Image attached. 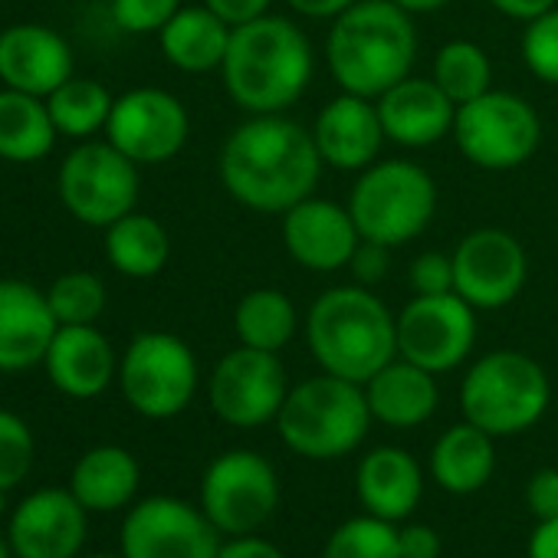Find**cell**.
Returning a JSON list of instances; mask_svg holds the SVG:
<instances>
[{"instance_id":"cell-1","label":"cell","mask_w":558,"mask_h":558,"mask_svg":"<svg viewBox=\"0 0 558 558\" xmlns=\"http://www.w3.org/2000/svg\"><path fill=\"white\" fill-rule=\"evenodd\" d=\"M323 168L326 161L313 129L283 112L250 116L227 135L220 151V181L227 194L256 214L283 217L319 187Z\"/></svg>"},{"instance_id":"cell-2","label":"cell","mask_w":558,"mask_h":558,"mask_svg":"<svg viewBox=\"0 0 558 558\" xmlns=\"http://www.w3.org/2000/svg\"><path fill=\"white\" fill-rule=\"evenodd\" d=\"M316 73V53L300 24L279 14L233 27L220 66L227 96L250 116L287 112L303 99Z\"/></svg>"},{"instance_id":"cell-3","label":"cell","mask_w":558,"mask_h":558,"mask_svg":"<svg viewBox=\"0 0 558 558\" xmlns=\"http://www.w3.org/2000/svg\"><path fill=\"white\" fill-rule=\"evenodd\" d=\"M417 60L414 17L391 0H359L332 21L326 63L342 93L378 99L411 76Z\"/></svg>"},{"instance_id":"cell-4","label":"cell","mask_w":558,"mask_h":558,"mask_svg":"<svg viewBox=\"0 0 558 558\" xmlns=\"http://www.w3.org/2000/svg\"><path fill=\"white\" fill-rule=\"evenodd\" d=\"M306 345L323 372L365 385L398 359V316L372 287H332L306 313Z\"/></svg>"},{"instance_id":"cell-5","label":"cell","mask_w":558,"mask_h":558,"mask_svg":"<svg viewBox=\"0 0 558 558\" xmlns=\"http://www.w3.org/2000/svg\"><path fill=\"white\" fill-rule=\"evenodd\" d=\"M372 421L365 385L323 372L290 388L276 430L293 453L306 460H339L362 447Z\"/></svg>"},{"instance_id":"cell-6","label":"cell","mask_w":558,"mask_h":558,"mask_svg":"<svg viewBox=\"0 0 558 558\" xmlns=\"http://www.w3.org/2000/svg\"><path fill=\"white\" fill-rule=\"evenodd\" d=\"M551 401L545 368L512 349L476 359L460 385L463 421L493 437H512L542 421Z\"/></svg>"},{"instance_id":"cell-7","label":"cell","mask_w":558,"mask_h":558,"mask_svg":"<svg viewBox=\"0 0 558 558\" xmlns=\"http://www.w3.org/2000/svg\"><path fill=\"white\" fill-rule=\"evenodd\" d=\"M349 210L365 240L404 246L430 227L437 214V184L417 161H375L359 174Z\"/></svg>"},{"instance_id":"cell-8","label":"cell","mask_w":558,"mask_h":558,"mask_svg":"<svg viewBox=\"0 0 558 558\" xmlns=\"http://www.w3.org/2000/svg\"><path fill=\"white\" fill-rule=\"evenodd\" d=\"M450 135L470 165L483 171H512L535 155L542 142V122L529 99L489 89L457 106Z\"/></svg>"},{"instance_id":"cell-9","label":"cell","mask_w":558,"mask_h":558,"mask_svg":"<svg viewBox=\"0 0 558 558\" xmlns=\"http://www.w3.org/2000/svg\"><path fill=\"white\" fill-rule=\"evenodd\" d=\"M125 401L151 421L178 417L197 391V359L171 332H142L122 355L119 368Z\"/></svg>"},{"instance_id":"cell-10","label":"cell","mask_w":558,"mask_h":558,"mask_svg":"<svg viewBox=\"0 0 558 558\" xmlns=\"http://www.w3.org/2000/svg\"><path fill=\"white\" fill-rule=\"evenodd\" d=\"M57 187L76 220L109 227L138 204V165L112 142H86L60 165Z\"/></svg>"},{"instance_id":"cell-11","label":"cell","mask_w":558,"mask_h":558,"mask_svg":"<svg viewBox=\"0 0 558 558\" xmlns=\"http://www.w3.org/2000/svg\"><path fill=\"white\" fill-rule=\"evenodd\" d=\"M279 480L266 457L253 450L220 453L201 480V509L227 535H250L272 519Z\"/></svg>"},{"instance_id":"cell-12","label":"cell","mask_w":558,"mask_h":558,"mask_svg":"<svg viewBox=\"0 0 558 558\" xmlns=\"http://www.w3.org/2000/svg\"><path fill=\"white\" fill-rule=\"evenodd\" d=\"M287 395H290V378L279 355L250 345L227 352L217 362L207 385L214 414L240 430H253L276 421Z\"/></svg>"},{"instance_id":"cell-13","label":"cell","mask_w":558,"mask_h":558,"mask_svg":"<svg viewBox=\"0 0 558 558\" xmlns=\"http://www.w3.org/2000/svg\"><path fill=\"white\" fill-rule=\"evenodd\" d=\"M453 256V293L476 313H493L519 300L529 279L525 246L499 227L466 233Z\"/></svg>"},{"instance_id":"cell-14","label":"cell","mask_w":558,"mask_h":558,"mask_svg":"<svg viewBox=\"0 0 558 558\" xmlns=\"http://www.w3.org/2000/svg\"><path fill=\"white\" fill-rule=\"evenodd\" d=\"M476 332V310L457 293L414 296L398 313V355L444 375L470 359Z\"/></svg>"},{"instance_id":"cell-15","label":"cell","mask_w":558,"mask_h":558,"mask_svg":"<svg viewBox=\"0 0 558 558\" xmlns=\"http://www.w3.org/2000/svg\"><path fill=\"white\" fill-rule=\"evenodd\" d=\"M220 545L207 512L174 496H151L122 522L125 558H217Z\"/></svg>"},{"instance_id":"cell-16","label":"cell","mask_w":558,"mask_h":558,"mask_svg":"<svg viewBox=\"0 0 558 558\" xmlns=\"http://www.w3.org/2000/svg\"><path fill=\"white\" fill-rule=\"evenodd\" d=\"M106 135L135 165H161L184 148L191 119L178 96L148 86L112 102Z\"/></svg>"},{"instance_id":"cell-17","label":"cell","mask_w":558,"mask_h":558,"mask_svg":"<svg viewBox=\"0 0 558 558\" xmlns=\"http://www.w3.org/2000/svg\"><path fill=\"white\" fill-rule=\"evenodd\" d=\"M283 246L287 253L310 272H336L345 269L355 246L362 243V233L355 227V217L349 204L316 197L310 194L296 207L283 214Z\"/></svg>"},{"instance_id":"cell-18","label":"cell","mask_w":558,"mask_h":558,"mask_svg":"<svg viewBox=\"0 0 558 558\" xmlns=\"http://www.w3.org/2000/svg\"><path fill=\"white\" fill-rule=\"evenodd\" d=\"M8 542L17 558H76L86 542V506L73 489H37L14 509Z\"/></svg>"},{"instance_id":"cell-19","label":"cell","mask_w":558,"mask_h":558,"mask_svg":"<svg viewBox=\"0 0 558 558\" xmlns=\"http://www.w3.org/2000/svg\"><path fill=\"white\" fill-rule=\"evenodd\" d=\"M313 138L329 168L355 171V174L375 165L381 145L388 142L381 129L378 102L355 93H339L323 106L313 125Z\"/></svg>"},{"instance_id":"cell-20","label":"cell","mask_w":558,"mask_h":558,"mask_svg":"<svg viewBox=\"0 0 558 558\" xmlns=\"http://www.w3.org/2000/svg\"><path fill=\"white\" fill-rule=\"evenodd\" d=\"M385 138L401 148H430L453 132L457 106L444 96L434 80L404 76L378 99Z\"/></svg>"},{"instance_id":"cell-21","label":"cell","mask_w":558,"mask_h":558,"mask_svg":"<svg viewBox=\"0 0 558 558\" xmlns=\"http://www.w3.org/2000/svg\"><path fill=\"white\" fill-rule=\"evenodd\" d=\"M73 80V53L66 40L40 24H17L0 34V83L17 93L50 96Z\"/></svg>"},{"instance_id":"cell-22","label":"cell","mask_w":558,"mask_h":558,"mask_svg":"<svg viewBox=\"0 0 558 558\" xmlns=\"http://www.w3.org/2000/svg\"><path fill=\"white\" fill-rule=\"evenodd\" d=\"M60 323L47 293L21 279H0V372H27L50 352Z\"/></svg>"},{"instance_id":"cell-23","label":"cell","mask_w":558,"mask_h":558,"mask_svg":"<svg viewBox=\"0 0 558 558\" xmlns=\"http://www.w3.org/2000/svg\"><path fill=\"white\" fill-rule=\"evenodd\" d=\"M50 381L70 398H96L116 378V352L96 326H60L47 352Z\"/></svg>"},{"instance_id":"cell-24","label":"cell","mask_w":558,"mask_h":558,"mask_svg":"<svg viewBox=\"0 0 558 558\" xmlns=\"http://www.w3.org/2000/svg\"><path fill=\"white\" fill-rule=\"evenodd\" d=\"M355 489L365 512L401 522L408 519L421 496H424V473L421 463L401 447H375L362 457L355 473Z\"/></svg>"},{"instance_id":"cell-25","label":"cell","mask_w":558,"mask_h":558,"mask_svg":"<svg viewBox=\"0 0 558 558\" xmlns=\"http://www.w3.org/2000/svg\"><path fill=\"white\" fill-rule=\"evenodd\" d=\"M437 375L408 362V359H391L378 375L365 381V398L372 408V417L381 421L385 427L411 430L424 421L434 417L440 404L437 391Z\"/></svg>"},{"instance_id":"cell-26","label":"cell","mask_w":558,"mask_h":558,"mask_svg":"<svg viewBox=\"0 0 558 558\" xmlns=\"http://www.w3.org/2000/svg\"><path fill=\"white\" fill-rule=\"evenodd\" d=\"M493 470H496L493 434L480 430L470 421L447 427L430 450V473L437 486L453 496H470L483 489Z\"/></svg>"},{"instance_id":"cell-27","label":"cell","mask_w":558,"mask_h":558,"mask_svg":"<svg viewBox=\"0 0 558 558\" xmlns=\"http://www.w3.org/2000/svg\"><path fill=\"white\" fill-rule=\"evenodd\" d=\"M233 27L210 8H181L158 34L165 60L181 73H210L223 66Z\"/></svg>"},{"instance_id":"cell-28","label":"cell","mask_w":558,"mask_h":558,"mask_svg":"<svg viewBox=\"0 0 558 558\" xmlns=\"http://www.w3.org/2000/svg\"><path fill=\"white\" fill-rule=\"evenodd\" d=\"M138 460L122 447H96L80 457L73 470V496L93 512H112L132 502L138 489Z\"/></svg>"},{"instance_id":"cell-29","label":"cell","mask_w":558,"mask_h":558,"mask_svg":"<svg viewBox=\"0 0 558 558\" xmlns=\"http://www.w3.org/2000/svg\"><path fill=\"white\" fill-rule=\"evenodd\" d=\"M106 256L129 279H151L168 266V230L148 214H125L106 227Z\"/></svg>"},{"instance_id":"cell-30","label":"cell","mask_w":558,"mask_h":558,"mask_svg":"<svg viewBox=\"0 0 558 558\" xmlns=\"http://www.w3.org/2000/svg\"><path fill=\"white\" fill-rule=\"evenodd\" d=\"M233 332L240 345L279 355L300 332L296 303L283 290H272V287L250 290L233 310Z\"/></svg>"},{"instance_id":"cell-31","label":"cell","mask_w":558,"mask_h":558,"mask_svg":"<svg viewBox=\"0 0 558 558\" xmlns=\"http://www.w3.org/2000/svg\"><path fill=\"white\" fill-rule=\"evenodd\" d=\"M57 142V125L40 96L4 89L0 93V158L40 161Z\"/></svg>"},{"instance_id":"cell-32","label":"cell","mask_w":558,"mask_h":558,"mask_svg":"<svg viewBox=\"0 0 558 558\" xmlns=\"http://www.w3.org/2000/svg\"><path fill=\"white\" fill-rule=\"evenodd\" d=\"M112 102L116 99L109 96V89L96 80H66L47 96V109L57 132L70 138H89L93 132L106 129Z\"/></svg>"},{"instance_id":"cell-33","label":"cell","mask_w":558,"mask_h":558,"mask_svg":"<svg viewBox=\"0 0 558 558\" xmlns=\"http://www.w3.org/2000/svg\"><path fill=\"white\" fill-rule=\"evenodd\" d=\"M430 80L444 89L453 106H463L493 89V63L473 40H450L434 57Z\"/></svg>"},{"instance_id":"cell-34","label":"cell","mask_w":558,"mask_h":558,"mask_svg":"<svg viewBox=\"0 0 558 558\" xmlns=\"http://www.w3.org/2000/svg\"><path fill=\"white\" fill-rule=\"evenodd\" d=\"M323 558H401L398 529L372 512L349 519L329 535Z\"/></svg>"},{"instance_id":"cell-35","label":"cell","mask_w":558,"mask_h":558,"mask_svg":"<svg viewBox=\"0 0 558 558\" xmlns=\"http://www.w3.org/2000/svg\"><path fill=\"white\" fill-rule=\"evenodd\" d=\"M47 303L60 326H93L106 310V287L96 272H66L47 290Z\"/></svg>"},{"instance_id":"cell-36","label":"cell","mask_w":558,"mask_h":558,"mask_svg":"<svg viewBox=\"0 0 558 558\" xmlns=\"http://www.w3.org/2000/svg\"><path fill=\"white\" fill-rule=\"evenodd\" d=\"M522 60L535 80L558 86V8H551L548 14L525 24Z\"/></svg>"},{"instance_id":"cell-37","label":"cell","mask_w":558,"mask_h":558,"mask_svg":"<svg viewBox=\"0 0 558 558\" xmlns=\"http://www.w3.org/2000/svg\"><path fill=\"white\" fill-rule=\"evenodd\" d=\"M34 466V434L31 427L0 408V489H14Z\"/></svg>"},{"instance_id":"cell-38","label":"cell","mask_w":558,"mask_h":558,"mask_svg":"<svg viewBox=\"0 0 558 558\" xmlns=\"http://www.w3.org/2000/svg\"><path fill=\"white\" fill-rule=\"evenodd\" d=\"M181 0H112V17L125 34H161Z\"/></svg>"},{"instance_id":"cell-39","label":"cell","mask_w":558,"mask_h":558,"mask_svg":"<svg viewBox=\"0 0 558 558\" xmlns=\"http://www.w3.org/2000/svg\"><path fill=\"white\" fill-rule=\"evenodd\" d=\"M408 283L414 290V296H444L453 293V256L427 250L421 256H414L411 269H408Z\"/></svg>"},{"instance_id":"cell-40","label":"cell","mask_w":558,"mask_h":558,"mask_svg":"<svg viewBox=\"0 0 558 558\" xmlns=\"http://www.w3.org/2000/svg\"><path fill=\"white\" fill-rule=\"evenodd\" d=\"M391 250L388 243H378V240H365L355 246L352 259H349V269L355 276L359 287H378L381 279L388 276V266H391Z\"/></svg>"},{"instance_id":"cell-41","label":"cell","mask_w":558,"mask_h":558,"mask_svg":"<svg viewBox=\"0 0 558 558\" xmlns=\"http://www.w3.org/2000/svg\"><path fill=\"white\" fill-rule=\"evenodd\" d=\"M525 502L538 522L558 519V470H538L525 483Z\"/></svg>"},{"instance_id":"cell-42","label":"cell","mask_w":558,"mask_h":558,"mask_svg":"<svg viewBox=\"0 0 558 558\" xmlns=\"http://www.w3.org/2000/svg\"><path fill=\"white\" fill-rule=\"evenodd\" d=\"M398 548L401 558H440V535L437 529L424 525V522H411L404 529H398Z\"/></svg>"},{"instance_id":"cell-43","label":"cell","mask_w":558,"mask_h":558,"mask_svg":"<svg viewBox=\"0 0 558 558\" xmlns=\"http://www.w3.org/2000/svg\"><path fill=\"white\" fill-rule=\"evenodd\" d=\"M204 8H210L223 24L230 27H243L256 17H266L272 0H204Z\"/></svg>"},{"instance_id":"cell-44","label":"cell","mask_w":558,"mask_h":558,"mask_svg":"<svg viewBox=\"0 0 558 558\" xmlns=\"http://www.w3.org/2000/svg\"><path fill=\"white\" fill-rule=\"evenodd\" d=\"M217 558H287V555L279 551L272 542H266L256 532H250V535H233L230 542H223Z\"/></svg>"},{"instance_id":"cell-45","label":"cell","mask_w":558,"mask_h":558,"mask_svg":"<svg viewBox=\"0 0 558 558\" xmlns=\"http://www.w3.org/2000/svg\"><path fill=\"white\" fill-rule=\"evenodd\" d=\"M489 4L509 17V21H519V24H529L542 14H548L551 8H558V0H489Z\"/></svg>"},{"instance_id":"cell-46","label":"cell","mask_w":558,"mask_h":558,"mask_svg":"<svg viewBox=\"0 0 558 558\" xmlns=\"http://www.w3.org/2000/svg\"><path fill=\"white\" fill-rule=\"evenodd\" d=\"M287 4H290L300 17H310V21H336V17H342L352 4H359V0H287Z\"/></svg>"},{"instance_id":"cell-47","label":"cell","mask_w":558,"mask_h":558,"mask_svg":"<svg viewBox=\"0 0 558 558\" xmlns=\"http://www.w3.org/2000/svg\"><path fill=\"white\" fill-rule=\"evenodd\" d=\"M529 558H558V519L535 525L529 538Z\"/></svg>"},{"instance_id":"cell-48","label":"cell","mask_w":558,"mask_h":558,"mask_svg":"<svg viewBox=\"0 0 558 558\" xmlns=\"http://www.w3.org/2000/svg\"><path fill=\"white\" fill-rule=\"evenodd\" d=\"M391 4H398L401 11H408L411 17H417V14H437V11H444L450 0H391Z\"/></svg>"},{"instance_id":"cell-49","label":"cell","mask_w":558,"mask_h":558,"mask_svg":"<svg viewBox=\"0 0 558 558\" xmlns=\"http://www.w3.org/2000/svg\"><path fill=\"white\" fill-rule=\"evenodd\" d=\"M11 542H4V535H0V558H11Z\"/></svg>"},{"instance_id":"cell-50","label":"cell","mask_w":558,"mask_h":558,"mask_svg":"<svg viewBox=\"0 0 558 558\" xmlns=\"http://www.w3.org/2000/svg\"><path fill=\"white\" fill-rule=\"evenodd\" d=\"M8 512V489H0V515Z\"/></svg>"},{"instance_id":"cell-51","label":"cell","mask_w":558,"mask_h":558,"mask_svg":"<svg viewBox=\"0 0 558 558\" xmlns=\"http://www.w3.org/2000/svg\"><path fill=\"white\" fill-rule=\"evenodd\" d=\"M89 558H125V555H89Z\"/></svg>"}]
</instances>
